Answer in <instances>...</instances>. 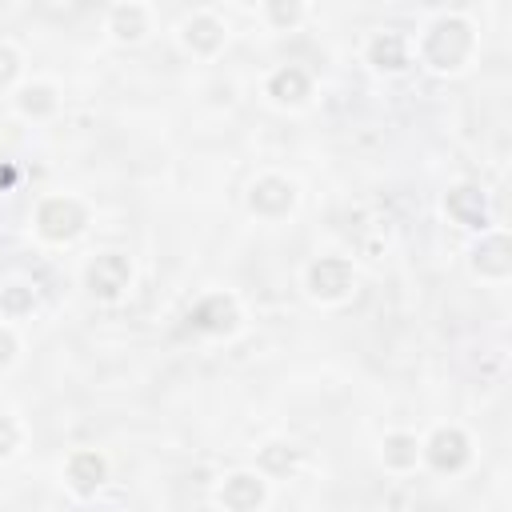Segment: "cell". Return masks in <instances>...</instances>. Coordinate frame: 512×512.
<instances>
[{"label": "cell", "mask_w": 512, "mask_h": 512, "mask_svg": "<svg viewBox=\"0 0 512 512\" xmlns=\"http://www.w3.org/2000/svg\"><path fill=\"white\" fill-rule=\"evenodd\" d=\"M476 52V32L464 16L448 12V16H436L424 32V44H420V56L424 64H432L436 72H460L468 64V56Z\"/></svg>", "instance_id": "6da1fadb"}, {"label": "cell", "mask_w": 512, "mask_h": 512, "mask_svg": "<svg viewBox=\"0 0 512 512\" xmlns=\"http://www.w3.org/2000/svg\"><path fill=\"white\" fill-rule=\"evenodd\" d=\"M84 224H88V208L76 196H48L36 208V232L44 240H52V244L76 240L84 232Z\"/></svg>", "instance_id": "7a4b0ae2"}, {"label": "cell", "mask_w": 512, "mask_h": 512, "mask_svg": "<svg viewBox=\"0 0 512 512\" xmlns=\"http://www.w3.org/2000/svg\"><path fill=\"white\" fill-rule=\"evenodd\" d=\"M304 284H308L312 300L336 304V300H344V296L352 292V284H356L352 260H344V256H320V260H312V264H308Z\"/></svg>", "instance_id": "3957f363"}, {"label": "cell", "mask_w": 512, "mask_h": 512, "mask_svg": "<svg viewBox=\"0 0 512 512\" xmlns=\"http://www.w3.org/2000/svg\"><path fill=\"white\" fill-rule=\"evenodd\" d=\"M188 328L204 332V336H232L240 328V304L228 292H208L192 304L188 312Z\"/></svg>", "instance_id": "277c9868"}, {"label": "cell", "mask_w": 512, "mask_h": 512, "mask_svg": "<svg viewBox=\"0 0 512 512\" xmlns=\"http://www.w3.org/2000/svg\"><path fill=\"white\" fill-rule=\"evenodd\" d=\"M132 284V264L120 252H100L88 268H84V288L96 300H120L124 288Z\"/></svg>", "instance_id": "5b68a950"}, {"label": "cell", "mask_w": 512, "mask_h": 512, "mask_svg": "<svg viewBox=\"0 0 512 512\" xmlns=\"http://www.w3.org/2000/svg\"><path fill=\"white\" fill-rule=\"evenodd\" d=\"M216 500L228 512H260L264 500H268V480L260 472H232L216 488Z\"/></svg>", "instance_id": "8992f818"}, {"label": "cell", "mask_w": 512, "mask_h": 512, "mask_svg": "<svg viewBox=\"0 0 512 512\" xmlns=\"http://www.w3.org/2000/svg\"><path fill=\"white\" fill-rule=\"evenodd\" d=\"M248 208L264 220H280L296 208V184L284 180V176H260L248 192Z\"/></svg>", "instance_id": "52a82bcc"}, {"label": "cell", "mask_w": 512, "mask_h": 512, "mask_svg": "<svg viewBox=\"0 0 512 512\" xmlns=\"http://www.w3.org/2000/svg\"><path fill=\"white\" fill-rule=\"evenodd\" d=\"M420 452L428 456V464L436 472H460L472 460V440L460 428H436L428 444H420Z\"/></svg>", "instance_id": "ba28073f"}, {"label": "cell", "mask_w": 512, "mask_h": 512, "mask_svg": "<svg viewBox=\"0 0 512 512\" xmlns=\"http://www.w3.org/2000/svg\"><path fill=\"white\" fill-rule=\"evenodd\" d=\"M64 480H68V488H72L76 496H92V492L108 480V460H104V452H96V448L72 452L68 464H64Z\"/></svg>", "instance_id": "9c48e42d"}, {"label": "cell", "mask_w": 512, "mask_h": 512, "mask_svg": "<svg viewBox=\"0 0 512 512\" xmlns=\"http://www.w3.org/2000/svg\"><path fill=\"white\" fill-rule=\"evenodd\" d=\"M472 268L480 276H492V280H504L512 272V244L504 232H488L476 248H472Z\"/></svg>", "instance_id": "30bf717a"}, {"label": "cell", "mask_w": 512, "mask_h": 512, "mask_svg": "<svg viewBox=\"0 0 512 512\" xmlns=\"http://www.w3.org/2000/svg\"><path fill=\"white\" fill-rule=\"evenodd\" d=\"M444 212L464 224V228H484L488 224V204H484V192L472 188V184H456L448 196H444Z\"/></svg>", "instance_id": "8fae6325"}, {"label": "cell", "mask_w": 512, "mask_h": 512, "mask_svg": "<svg viewBox=\"0 0 512 512\" xmlns=\"http://www.w3.org/2000/svg\"><path fill=\"white\" fill-rule=\"evenodd\" d=\"M180 36H184V44H188L196 56H212V52L224 48V24H220L212 12H196V16H188Z\"/></svg>", "instance_id": "7c38bea8"}, {"label": "cell", "mask_w": 512, "mask_h": 512, "mask_svg": "<svg viewBox=\"0 0 512 512\" xmlns=\"http://www.w3.org/2000/svg\"><path fill=\"white\" fill-rule=\"evenodd\" d=\"M268 96L276 100V104H304L308 96H312V80H308V72L304 68H296V64H284V68H276L272 76H268Z\"/></svg>", "instance_id": "4fadbf2b"}, {"label": "cell", "mask_w": 512, "mask_h": 512, "mask_svg": "<svg viewBox=\"0 0 512 512\" xmlns=\"http://www.w3.org/2000/svg\"><path fill=\"white\" fill-rule=\"evenodd\" d=\"M368 64L380 72H404L408 68V40L400 32H376L368 40Z\"/></svg>", "instance_id": "5bb4252c"}, {"label": "cell", "mask_w": 512, "mask_h": 512, "mask_svg": "<svg viewBox=\"0 0 512 512\" xmlns=\"http://www.w3.org/2000/svg\"><path fill=\"white\" fill-rule=\"evenodd\" d=\"M108 32L116 36V40H140L144 32H148V8L144 4H116L112 12H108Z\"/></svg>", "instance_id": "9a60e30c"}, {"label": "cell", "mask_w": 512, "mask_h": 512, "mask_svg": "<svg viewBox=\"0 0 512 512\" xmlns=\"http://www.w3.org/2000/svg\"><path fill=\"white\" fill-rule=\"evenodd\" d=\"M380 456H384V464L396 468V472L416 468V460H420V440H416L412 432H392V436H384Z\"/></svg>", "instance_id": "2e32d148"}, {"label": "cell", "mask_w": 512, "mask_h": 512, "mask_svg": "<svg viewBox=\"0 0 512 512\" xmlns=\"http://www.w3.org/2000/svg\"><path fill=\"white\" fill-rule=\"evenodd\" d=\"M56 104H60V100H56V88H52V84H28V88H20V112L32 116V120L52 116Z\"/></svg>", "instance_id": "e0dca14e"}, {"label": "cell", "mask_w": 512, "mask_h": 512, "mask_svg": "<svg viewBox=\"0 0 512 512\" xmlns=\"http://www.w3.org/2000/svg\"><path fill=\"white\" fill-rule=\"evenodd\" d=\"M292 464H296V448L292 444H268V448H260V468L264 472L284 476V472H292Z\"/></svg>", "instance_id": "ac0fdd59"}, {"label": "cell", "mask_w": 512, "mask_h": 512, "mask_svg": "<svg viewBox=\"0 0 512 512\" xmlns=\"http://www.w3.org/2000/svg\"><path fill=\"white\" fill-rule=\"evenodd\" d=\"M32 304H36V296L24 284H8L0 292V312H8V316H24V312H32Z\"/></svg>", "instance_id": "d6986e66"}, {"label": "cell", "mask_w": 512, "mask_h": 512, "mask_svg": "<svg viewBox=\"0 0 512 512\" xmlns=\"http://www.w3.org/2000/svg\"><path fill=\"white\" fill-rule=\"evenodd\" d=\"M264 16H268L276 28H292V24L304 16V8H300V4H284V0H272V4H264Z\"/></svg>", "instance_id": "ffe728a7"}, {"label": "cell", "mask_w": 512, "mask_h": 512, "mask_svg": "<svg viewBox=\"0 0 512 512\" xmlns=\"http://www.w3.org/2000/svg\"><path fill=\"white\" fill-rule=\"evenodd\" d=\"M16 444H20V428H16V420H12V416H4V412H0V456H12V452H16Z\"/></svg>", "instance_id": "44dd1931"}, {"label": "cell", "mask_w": 512, "mask_h": 512, "mask_svg": "<svg viewBox=\"0 0 512 512\" xmlns=\"http://www.w3.org/2000/svg\"><path fill=\"white\" fill-rule=\"evenodd\" d=\"M16 72H20V56H16V48L0 44V84H12Z\"/></svg>", "instance_id": "7402d4cb"}, {"label": "cell", "mask_w": 512, "mask_h": 512, "mask_svg": "<svg viewBox=\"0 0 512 512\" xmlns=\"http://www.w3.org/2000/svg\"><path fill=\"white\" fill-rule=\"evenodd\" d=\"M12 360H16V332L0 328V368H8Z\"/></svg>", "instance_id": "603a6c76"}, {"label": "cell", "mask_w": 512, "mask_h": 512, "mask_svg": "<svg viewBox=\"0 0 512 512\" xmlns=\"http://www.w3.org/2000/svg\"><path fill=\"white\" fill-rule=\"evenodd\" d=\"M12 184H16V168L12 164H0V192L12 188Z\"/></svg>", "instance_id": "cb8c5ba5"}]
</instances>
